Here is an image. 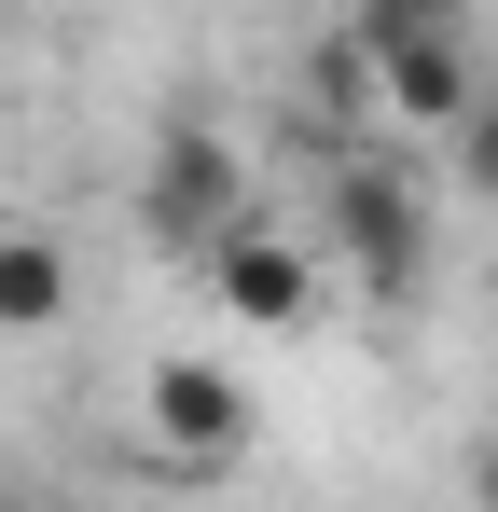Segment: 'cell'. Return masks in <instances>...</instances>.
I'll return each mask as SVG.
<instances>
[{
	"label": "cell",
	"instance_id": "obj_2",
	"mask_svg": "<svg viewBox=\"0 0 498 512\" xmlns=\"http://www.w3.org/2000/svg\"><path fill=\"white\" fill-rule=\"evenodd\" d=\"M360 70H374V97L402 111L415 139H443L457 111H471V28H443V14H360Z\"/></svg>",
	"mask_w": 498,
	"mask_h": 512
},
{
	"label": "cell",
	"instance_id": "obj_3",
	"mask_svg": "<svg viewBox=\"0 0 498 512\" xmlns=\"http://www.w3.org/2000/svg\"><path fill=\"white\" fill-rule=\"evenodd\" d=\"M139 194H153V236H180V250H208L222 222H249V180H236V139L222 125H166Z\"/></svg>",
	"mask_w": 498,
	"mask_h": 512
},
{
	"label": "cell",
	"instance_id": "obj_6",
	"mask_svg": "<svg viewBox=\"0 0 498 512\" xmlns=\"http://www.w3.org/2000/svg\"><path fill=\"white\" fill-rule=\"evenodd\" d=\"M70 319V250L42 222H0V333H56Z\"/></svg>",
	"mask_w": 498,
	"mask_h": 512
},
{
	"label": "cell",
	"instance_id": "obj_4",
	"mask_svg": "<svg viewBox=\"0 0 498 512\" xmlns=\"http://www.w3.org/2000/svg\"><path fill=\"white\" fill-rule=\"evenodd\" d=\"M153 457L166 471H236V443H249V388L222 374V360H153Z\"/></svg>",
	"mask_w": 498,
	"mask_h": 512
},
{
	"label": "cell",
	"instance_id": "obj_1",
	"mask_svg": "<svg viewBox=\"0 0 498 512\" xmlns=\"http://www.w3.org/2000/svg\"><path fill=\"white\" fill-rule=\"evenodd\" d=\"M319 250L360 277V291H415V263H429V194H415V167H388V153H332L319 180Z\"/></svg>",
	"mask_w": 498,
	"mask_h": 512
},
{
	"label": "cell",
	"instance_id": "obj_8",
	"mask_svg": "<svg viewBox=\"0 0 498 512\" xmlns=\"http://www.w3.org/2000/svg\"><path fill=\"white\" fill-rule=\"evenodd\" d=\"M457 485H471V512H498V429L471 443V457H457Z\"/></svg>",
	"mask_w": 498,
	"mask_h": 512
},
{
	"label": "cell",
	"instance_id": "obj_7",
	"mask_svg": "<svg viewBox=\"0 0 498 512\" xmlns=\"http://www.w3.org/2000/svg\"><path fill=\"white\" fill-rule=\"evenodd\" d=\"M443 153H457V194H485V208H498V84H471V111L443 125Z\"/></svg>",
	"mask_w": 498,
	"mask_h": 512
},
{
	"label": "cell",
	"instance_id": "obj_5",
	"mask_svg": "<svg viewBox=\"0 0 498 512\" xmlns=\"http://www.w3.org/2000/svg\"><path fill=\"white\" fill-rule=\"evenodd\" d=\"M208 277H222V305L263 319V333L319 319V250H291L277 222H222V236H208Z\"/></svg>",
	"mask_w": 498,
	"mask_h": 512
},
{
	"label": "cell",
	"instance_id": "obj_9",
	"mask_svg": "<svg viewBox=\"0 0 498 512\" xmlns=\"http://www.w3.org/2000/svg\"><path fill=\"white\" fill-rule=\"evenodd\" d=\"M0 512H28V499H0Z\"/></svg>",
	"mask_w": 498,
	"mask_h": 512
}]
</instances>
